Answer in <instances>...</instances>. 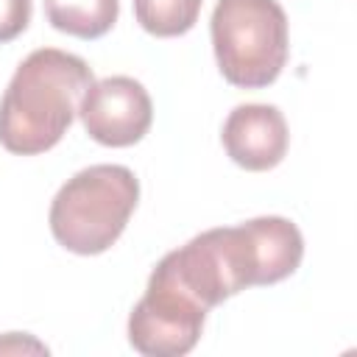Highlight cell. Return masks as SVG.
Instances as JSON below:
<instances>
[{"label":"cell","mask_w":357,"mask_h":357,"mask_svg":"<svg viewBox=\"0 0 357 357\" xmlns=\"http://www.w3.org/2000/svg\"><path fill=\"white\" fill-rule=\"evenodd\" d=\"M95 84L81 56L39 47L11 75L0 100V145L20 156L50 151L73 117L84 92Z\"/></svg>","instance_id":"obj_1"},{"label":"cell","mask_w":357,"mask_h":357,"mask_svg":"<svg viewBox=\"0 0 357 357\" xmlns=\"http://www.w3.org/2000/svg\"><path fill=\"white\" fill-rule=\"evenodd\" d=\"M139 201V181L126 165L78 170L50 204V231L73 254H103L123 234Z\"/></svg>","instance_id":"obj_2"},{"label":"cell","mask_w":357,"mask_h":357,"mask_svg":"<svg viewBox=\"0 0 357 357\" xmlns=\"http://www.w3.org/2000/svg\"><path fill=\"white\" fill-rule=\"evenodd\" d=\"M212 47L229 84L262 89L287 64V14L276 0H218Z\"/></svg>","instance_id":"obj_3"},{"label":"cell","mask_w":357,"mask_h":357,"mask_svg":"<svg viewBox=\"0 0 357 357\" xmlns=\"http://www.w3.org/2000/svg\"><path fill=\"white\" fill-rule=\"evenodd\" d=\"M206 312L173 284L148 279L145 296L128 315V340L148 357H181L198 343Z\"/></svg>","instance_id":"obj_4"},{"label":"cell","mask_w":357,"mask_h":357,"mask_svg":"<svg viewBox=\"0 0 357 357\" xmlns=\"http://www.w3.org/2000/svg\"><path fill=\"white\" fill-rule=\"evenodd\" d=\"M78 114L95 142L109 148H128L148 134L153 103L139 81L128 75H109L84 92Z\"/></svg>","instance_id":"obj_5"},{"label":"cell","mask_w":357,"mask_h":357,"mask_svg":"<svg viewBox=\"0 0 357 357\" xmlns=\"http://www.w3.org/2000/svg\"><path fill=\"white\" fill-rule=\"evenodd\" d=\"M223 148L229 159L245 170H271L287 153V123L276 106L243 103L229 112L223 123Z\"/></svg>","instance_id":"obj_6"},{"label":"cell","mask_w":357,"mask_h":357,"mask_svg":"<svg viewBox=\"0 0 357 357\" xmlns=\"http://www.w3.org/2000/svg\"><path fill=\"white\" fill-rule=\"evenodd\" d=\"M120 0H45L47 22L78 39H98L117 22Z\"/></svg>","instance_id":"obj_7"},{"label":"cell","mask_w":357,"mask_h":357,"mask_svg":"<svg viewBox=\"0 0 357 357\" xmlns=\"http://www.w3.org/2000/svg\"><path fill=\"white\" fill-rule=\"evenodd\" d=\"M201 3L204 0H134V17L153 36H181L195 25Z\"/></svg>","instance_id":"obj_8"},{"label":"cell","mask_w":357,"mask_h":357,"mask_svg":"<svg viewBox=\"0 0 357 357\" xmlns=\"http://www.w3.org/2000/svg\"><path fill=\"white\" fill-rule=\"evenodd\" d=\"M31 0H0V45L17 39L31 22Z\"/></svg>","instance_id":"obj_9"},{"label":"cell","mask_w":357,"mask_h":357,"mask_svg":"<svg viewBox=\"0 0 357 357\" xmlns=\"http://www.w3.org/2000/svg\"><path fill=\"white\" fill-rule=\"evenodd\" d=\"M47 351L42 343H36V340H31V337H22L20 340V335L17 332H11L8 337H3L0 340V351Z\"/></svg>","instance_id":"obj_10"}]
</instances>
